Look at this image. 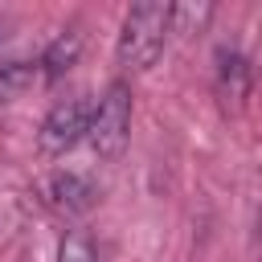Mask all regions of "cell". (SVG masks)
Returning <instances> with one entry per match:
<instances>
[{"instance_id":"obj_1","label":"cell","mask_w":262,"mask_h":262,"mask_svg":"<svg viewBox=\"0 0 262 262\" xmlns=\"http://www.w3.org/2000/svg\"><path fill=\"white\" fill-rule=\"evenodd\" d=\"M168 16H172V4H135V8H127L123 29H119V45H115V61L131 74L156 66V57L168 45Z\"/></svg>"},{"instance_id":"obj_2","label":"cell","mask_w":262,"mask_h":262,"mask_svg":"<svg viewBox=\"0 0 262 262\" xmlns=\"http://www.w3.org/2000/svg\"><path fill=\"white\" fill-rule=\"evenodd\" d=\"M131 139V86L127 82H111L102 90V98L90 106V127H86V143L98 160H115Z\"/></svg>"},{"instance_id":"obj_3","label":"cell","mask_w":262,"mask_h":262,"mask_svg":"<svg viewBox=\"0 0 262 262\" xmlns=\"http://www.w3.org/2000/svg\"><path fill=\"white\" fill-rule=\"evenodd\" d=\"M90 98H61L49 106V115L41 119V131H37V147L45 156H66L74 143L86 139V127H90Z\"/></svg>"},{"instance_id":"obj_4","label":"cell","mask_w":262,"mask_h":262,"mask_svg":"<svg viewBox=\"0 0 262 262\" xmlns=\"http://www.w3.org/2000/svg\"><path fill=\"white\" fill-rule=\"evenodd\" d=\"M41 201L61 217H82L98 205V188L82 172H49L41 180Z\"/></svg>"},{"instance_id":"obj_5","label":"cell","mask_w":262,"mask_h":262,"mask_svg":"<svg viewBox=\"0 0 262 262\" xmlns=\"http://www.w3.org/2000/svg\"><path fill=\"white\" fill-rule=\"evenodd\" d=\"M250 82H254L250 57L242 49H233V45H221L217 49V66H213V90L221 98V111L237 115L246 106V98H250Z\"/></svg>"},{"instance_id":"obj_6","label":"cell","mask_w":262,"mask_h":262,"mask_svg":"<svg viewBox=\"0 0 262 262\" xmlns=\"http://www.w3.org/2000/svg\"><path fill=\"white\" fill-rule=\"evenodd\" d=\"M78 57H82V29H61V33L45 45V53L37 57V78L57 82V78H66V74L78 66Z\"/></svg>"},{"instance_id":"obj_7","label":"cell","mask_w":262,"mask_h":262,"mask_svg":"<svg viewBox=\"0 0 262 262\" xmlns=\"http://www.w3.org/2000/svg\"><path fill=\"white\" fill-rule=\"evenodd\" d=\"M33 82H37V61H25V57L0 61V102H12V98L25 94Z\"/></svg>"},{"instance_id":"obj_8","label":"cell","mask_w":262,"mask_h":262,"mask_svg":"<svg viewBox=\"0 0 262 262\" xmlns=\"http://www.w3.org/2000/svg\"><path fill=\"white\" fill-rule=\"evenodd\" d=\"M57 262H98V254H94V242H90L82 229H70V233L61 237Z\"/></svg>"},{"instance_id":"obj_9","label":"cell","mask_w":262,"mask_h":262,"mask_svg":"<svg viewBox=\"0 0 262 262\" xmlns=\"http://www.w3.org/2000/svg\"><path fill=\"white\" fill-rule=\"evenodd\" d=\"M4 37H8V33H4V25H0V41H4Z\"/></svg>"}]
</instances>
